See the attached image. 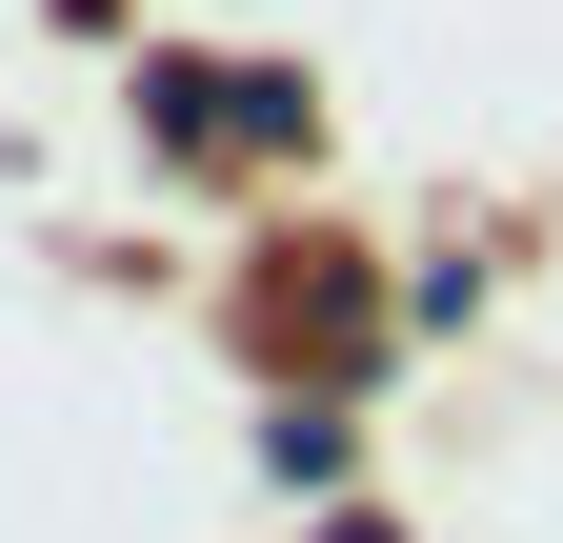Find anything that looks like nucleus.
<instances>
[{
  "instance_id": "2",
  "label": "nucleus",
  "mask_w": 563,
  "mask_h": 543,
  "mask_svg": "<svg viewBox=\"0 0 563 543\" xmlns=\"http://www.w3.org/2000/svg\"><path fill=\"white\" fill-rule=\"evenodd\" d=\"M322 543H383V523H322Z\"/></svg>"
},
{
  "instance_id": "1",
  "label": "nucleus",
  "mask_w": 563,
  "mask_h": 543,
  "mask_svg": "<svg viewBox=\"0 0 563 543\" xmlns=\"http://www.w3.org/2000/svg\"><path fill=\"white\" fill-rule=\"evenodd\" d=\"M342 463H363L342 402H262V484H342Z\"/></svg>"
}]
</instances>
